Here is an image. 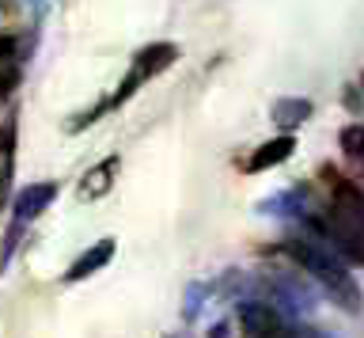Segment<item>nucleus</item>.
Wrapping results in <instances>:
<instances>
[{
	"label": "nucleus",
	"instance_id": "obj_1",
	"mask_svg": "<svg viewBox=\"0 0 364 338\" xmlns=\"http://www.w3.org/2000/svg\"><path fill=\"white\" fill-rule=\"evenodd\" d=\"M284 255L292 258L300 270H307L318 285H323L330 297H334L341 308L349 312H360V285L357 278L346 270V263L338 258V251L330 247L326 240H315V236H300V240H289L281 247Z\"/></svg>",
	"mask_w": 364,
	"mask_h": 338
},
{
	"label": "nucleus",
	"instance_id": "obj_2",
	"mask_svg": "<svg viewBox=\"0 0 364 338\" xmlns=\"http://www.w3.org/2000/svg\"><path fill=\"white\" fill-rule=\"evenodd\" d=\"M175 61H178V46H175V42H152V46H144V50L133 58V69L125 73V80L118 84V92L110 95V107H122L129 95L141 92V84H148L152 76H159L164 69H171Z\"/></svg>",
	"mask_w": 364,
	"mask_h": 338
},
{
	"label": "nucleus",
	"instance_id": "obj_3",
	"mask_svg": "<svg viewBox=\"0 0 364 338\" xmlns=\"http://www.w3.org/2000/svg\"><path fill=\"white\" fill-rule=\"evenodd\" d=\"M239 323H243V331L250 338H318L311 327L296 323L292 315H284L281 308H273V304H243L239 308Z\"/></svg>",
	"mask_w": 364,
	"mask_h": 338
},
{
	"label": "nucleus",
	"instance_id": "obj_4",
	"mask_svg": "<svg viewBox=\"0 0 364 338\" xmlns=\"http://www.w3.org/2000/svg\"><path fill=\"white\" fill-rule=\"evenodd\" d=\"M57 198V183H31L23 186L16 201H11V224H31L34 217H42L50 209V201Z\"/></svg>",
	"mask_w": 364,
	"mask_h": 338
},
{
	"label": "nucleus",
	"instance_id": "obj_5",
	"mask_svg": "<svg viewBox=\"0 0 364 338\" xmlns=\"http://www.w3.org/2000/svg\"><path fill=\"white\" fill-rule=\"evenodd\" d=\"M114 247H118L114 240H99L95 247H87V251H84V255H80L73 266L65 270V281L73 285V281H84V278L95 274V270H102V266H107L110 258H114Z\"/></svg>",
	"mask_w": 364,
	"mask_h": 338
},
{
	"label": "nucleus",
	"instance_id": "obj_6",
	"mask_svg": "<svg viewBox=\"0 0 364 338\" xmlns=\"http://www.w3.org/2000/svg\"><path fill=\"white\" fill-rule=\"evenodd\" d=\"M118 167H122L118 156H107L102 164H95L84 179H80V198H87V201L102 198V194L114 186V179H118Z\"/></svg>",
	"mask_w": 364,
	"mask_h": 338
},
{
	"label": "nucleus",
	"instance_id": "obj_7",
	"mask_svg": "<svg viewBox=\"0 0 364 338\" xmlns=\"http://www.w3.org/2000/svg\"><path fill=\"white\" fill-rule=\"evenodd\" d=\"M292 149H296V137L292 133H281V137H273V141L262 144V149L250 152L247 171H266V167H273V164H284L292 156Z\"/></svg>",
	"mask_w": 364,
	"mask_h": 338
},
{
	"label": "nucleus",
	"instance_id": "obj_8",
	"mask_svg": "<svg viewBox=\"0 0 364 338\" xmlns=\"http://www.w3.org/2000/svg\"><path fill=\"white\" fill-rule=\"evenodd\" d=\"M307 115H311V103H307V99H281V103H273V122H277L281 130L300 126Z\"/></svg>",
	"mask_w": 364,
	"mask_h": 338
},
{
	"label": "nucleus",
	"instance_id": "obj_9",
	"mask_svg": "<svg viewBox=\"0 0 364 338\" xmlns=\"http://www.w3.org/2000/svg\"><path fill=\"white\" fill-rule=\"evenodd\" d=\"M341 149H346L353 160H364V130H360V126L341 130Z\"/></svg>",
	"mask_w": 364,
	"mask_h": 338
},
{
	"label": "nucleus",
	"instance_id": "obj_10",
	"mask_svg": "<svg viewBox=\"0 0 364 338\" xmlns=\"http://www.w3.org/2000/svg\"><path fill=\"white\" fill-rule=\"evenodd\" d=\"M11 171H16V156H0V209H4L11 190Z\"/></svg>",
	"mask_w": 364,
	"mask_h": 338
},
{
	"label": "nucleus",
	"instance_id": "obj_11",
	"mask_svg": "<svg viewBox=\"0 0 364 338\" xmlns=\"http://www.w3.org/2000/svg\"><path fill=\"white\" fill-rule=\"evenodd\" d=\"M0 156H16V118H4L0 126Z\"/></svg>",
	"mask_w": 364,
	"mask_h": 338
},
{
	"label": "nucleus",
	"instance_id": "obj_12",
	"mask_svg": "<svg viewBox=\"0 0 364 338\" xmlns=\"http://www.w3.org/2000/svg\"><path fill=\"white\" fill-rule=\"evenodd\" d=\"M31 8H34V12H42V8H46V0H31Z\"/></svg>",
	"mask_w": 364,
	"mask_h": 338
}]
</instances>
